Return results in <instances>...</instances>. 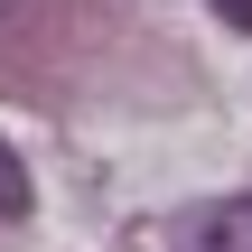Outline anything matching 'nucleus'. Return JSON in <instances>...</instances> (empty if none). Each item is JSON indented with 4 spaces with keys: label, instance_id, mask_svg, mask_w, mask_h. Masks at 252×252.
<instances>
[{
    "label": "nucleus",
    "instance_id": "f257e3e1",
    "mask_svg": "<svg viewBox=\"0 0 252 252\" xmlns=\"http://www.w3.org/2000/svg\"><path fill=\"white\" fill-rule=\"evenodd\" d=\"M187 252H252V196L215 206V215L196 224V243H187Z\"/></svg>",
    "mask_w": 252,
    "mask_h": 252
},
{
    "label": "nucleus",
    "instance_id": "f03ea898",
    "mask_svg": "<svg viewBox=\"0 0 252 252\" xmlns=\"http://www.w3.org/2000/svg\"><path fill=\"white\" fill-rule=\"evenodd\" d=\"M37 206V187H28V168H19V150L0 140V215H28Z\"/></svg>",
    "mask_w": 252,
    "mask_h": 252
},
{
    "label": "nucleus",
    "instance_id": "7ed1b4c3",
    "mask_svg": "<svg viewBox=\"0 0 252 252\" xmlns=\"http://www.w3.org/2000/svg\"><path fill=\"white\" fill-rule=\"evenodd\" d=\"M215 9H224V19H234V28H252V0H215Z\"/></svg>",
    "mask_w": 252,
    "mask_h": 252
}]
</instances>
